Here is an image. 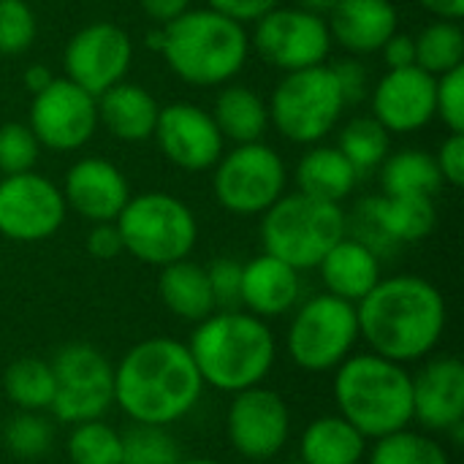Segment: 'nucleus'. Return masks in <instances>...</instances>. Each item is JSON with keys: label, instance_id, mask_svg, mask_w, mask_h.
Instances as JSON below:
<instances>
[{"label": "nucleus", "instance_id": "obj_4", "mask_svg": "<svg viewBox=\"0 0 464 464\" xmlns=\"http://www.w3.org/2000/svg\"><path fill=\"white\" fill-rule=\"evenodd\" d=\"M334 402L340 416L367 440L413 424V378L405 364L378 353H351L334 370Z\"/></svg>", "mask_w": 464, "mask_h": 464}, {"label": "nucleus", "instance_id": "obj_34", "mask_svg": "<svg viewBox=\"0 0 464 464\" xmlns=\"http://www.w3.org/2000/svg\"><path fill=\"white\" fill-rule=\"evenodd\" d=\"M65 449L73 464H120L122 435L101 419H95L76 424Z\"/></svg>", "mask_w": 464, "mask_h": 464}, {"label": "nucleus", "instance_id": "obj_18", "mask_svg": "<svg viewBox=\"0 0 464 464\" xmlns=\"http://www.w3.org/2000/svg\"><path fill=\"white\" fill-rule=\"evenodd\" d=\"M438 76L419 65L389 71L372 90V117L389 133H413L435 120Z\"/></svg>", "mask_w": 464, "mask_h": 464}, {"label": "nucleus", "instance_id": "obj_44", "mask_svg": "<svg viewBox=\"0 0 464 464\" xmlns=\"http://www.w3.org/2000/svg\"><path fill=\"white\" fill-rule=\"evenodd\" d=\"M207 5L239 24L245 22H256L261 19L266 11H272L275 5H280V0H207Z\"/></svg>", "mask_w": 464, "mask_h": 464}, {"label": "nucleus", "instance_id": "obj_1", "mask_svg": "<svg viewBox=\"0 0 464 464\" xmlns=\"http://www.w3.org/2000/svg\"><path fill=\"white\" fill-rule=\"evenodd\" d=\"M204 381L185 343L150 337L114 367V402L133 424L169 427L201 400Z\"/></svg>", "mask_w": 464, "mask_h": 464}, {"label": "nucleus", "instance_id": "obj_24", "mask_svg": "<svg viewBox=\"0 0 464 464\" xmlns=\"http://www.w3.org/2000/svg\"><path fill=\"white\" fill-rule=\"evenodd\" d=\"M98 125L120 141H147L155 133L160 106L150 90L130 82H117L95 98Z\"/></svg>", "mask_w": 464, "mask_h": 464}, {"label": "nucleus", "instance_id": "obj_38", "mask_svg": "<svg viewBox=\"0 0 464 464\" xmlns=\"http://www.w3.org/2000/svg\"><path fill=\"white\" fill-rule=\"evenodd\" d=\"M38 22L24 0H0V54H22L33 46Z\"/></svg>", "mask_w": 464, "mask_h": 464}, {"label": "nucleus", "instance_id": "obj_30", "mask_svg": "<svg viewBox=\"0 0 464 464\" xmlns=\"http://www.w3.org/2000/svg\"><path fill=\"white\" fill-rule=\"evenodd\" d=\"M3 389L8 394V400L19 408V411H33V413H44L49 411L54 392H57V381L52 372V364L44 359H16L5 375H3Z\"/></svg>", "mask_w": 464, "mask_h": 464}, {"label": "nucleus", "instance_id": "obj_21", "mask_svg": "<svg viewBox=\"0 0 464 464\" xmlns=\"http://www.w3.org/2000/svg\"><path fill=\"white\" fill-rule=\"evenodd\" d=\"M302 296V277L285 261L261 253L253 261L242 264V291L239 307L245 313L269 321L291 313Z\"/></svg>", "mask_w": 464, "mask_h": 464}, {"label": "nucleus", "instance_id": "obj_12", "mask_svg": "<svg viewBox=\"0 0 464 464\" xmlns=\"http://www.w3.org/2000/svg\"><path fill=\"white\" fill-rule=\"evenodd\" d=\"M332 33L326 16L304 11L299 5H275L261 19H256V30L250 46L283 73L304 71L313 65H324L332 52Z\"/></svg>", "mask_w": 464, "mask_h": 464}, {"label": "nucleus", "instance_id": "obj_39", "mask_svg": "<svg viewBox=\"0 0 464 464\" xmlns=\"http://www.w3.org/2000/svg\"><path fill=\"white\" fill-rule=\"evenodd\" d=\"M435 117H440L451 133H464V65L438 76Z\"/></svg>", "mask_w": 464, "mask_h": 464}, {"label": "nucleus", "instance_id": "obj_17", "mask_svg": "<svg viewBox=\"0 0 464 464\" xmlns=\"http://www.w3.org/2000/svg\"><path fill=\"white\" fill-rule=\"evenodd\" d=\"M152 139L158 141L166 160L185 171L212 169L226 147V139L218 130L212 114L188 101H177L160 109Z\"/></svg>", "mask_w": 464, "mask_h": 464}, {"label": "nucleus", "instance_id": "obj_23", "mask_svg": "<svg viewBox=\"0 0 464 464\" xmlns=\"http://www.w3.org/2000/svg\"><path fill=\"white\" fill-rule=\"evenodd\" d=\"M315 269L321 272L326 294L359 304L381 280V256L345 234Z\"/></svg>", "mask_w": 464, "mask_h": 464}, {"label": "nucleus", "instance_id": "obj_27", "mask_svg": "<svg viewBox=\"0 0 464 464\" xmlns=\"http://www.w3.org/2000/svg\"><path fill=\"white\" fill-rule=\"evenodd\" d=\"M364 457L367 438L340 413L310 421L299 440L302 464H362Z\"/></svg>", "mask_w": 464, "mask_h": 464}, {"label": "nucleus", "instance_id": "obj_29", "mask_svg": "<svg viewBox=\"0 0 464 464\" xmlns=\"http://www.w3.org/2000/svg\"><path fill=\"white\" fill-rule=\"evenodd\" d=\"M386 196H435L443 185L435 155L424 150H400L381 163Z\"/></svg>", "mask_w": 464, "mask_h": 464}, {"label": "nucleus", "instance_id": "obj_13", "mask_svg": "<svg viewBox=\"0 0 464 464\" xmlns=\"http://www.w3.org/2000/svg\"><path fill=\"white\" fill-rule=\"evenodd\" d=\"M30 130L38 144L52 152L82 150L98 128V103L84 87L71 79H52L49 87L33 95Z\"/></svg>", "mask_w": 464, "mask_h": 464}, {"label": "nucleus", "instance_id": "obj_46", "mask_svg": "<svg viewBox=\"0 0 464 464\" xmlns=\"http://www.w3.org/2000/svg\"><path fill=\"white\" fill-rule=\"evenodd\" d=\"M139 3H141L144 14H147L152 22H158L160 27L169 24L171 19L182 16V14L190 8V0H139Z\"/></svg>", "mask_w": 464, "mask_h": 464}, {"label": "nucleus", "instance_id": "obj_40", "mask_svg": "<svg viewBox=\"0 0 464 464\" xmlns=\"http://www.w3.org/2000/svg\"><path fill=\"white\" fill-rule=\"evenodd\" d=\"M212 299L218 310H239L242 291V264L234 258H218L207 266Z\"/></svg>", "mask_w": 464, "mask_h": 464}, {"label": "nucleus", "instance_id": "obj_5", "mask_svg": "<svg viewBox=\"0 0 464 464\" xmlns=\"http://www.w3.org/2000/svg\"><path fill=\"white\" fill-rule=\"evenodd\" d=\"M160 54L169 68L188 84H228L247 63L250 35L245 24L207 8H188L163 24Z\"/></svg>", "mask_w": 464, "mask_h": 464}, {"label": "nucleus", "instance_id": "obj_33", "mask_svg": "<svg viewBox=\"0 0 464 464\" xmlns=\"http://www.w3.org/2000/svg\"><path fill=\"white\" fill-rule=\"evenodd\" d=\"M337 150L348 158L356 174L378 169L389 155V130L375 117H356L340 130Z\"/></svg>", "mask_w": 464, "mask_h": 464}, {"label": "nucleus", "instance_id": "obj_31", "mask_svg": "<svg viewBox=\"0 0 464 464\" xmlns=\"http://www.w3.org/2000/svg\"><path fill=\"white\" fill-rule=\"evenodd\" d=\"M416 65L432 76H443L464 65V30L459 22L435 19L416 38Z\"/></svg>", "mask_w": 464, "mask_h": 464}, {"label": "nucleus", "instance_id": "obj_45", "mask_svg": "<svg viewBox=\"0 0 464 464\" xmlns=\"http://www.w3.org/2000/svg\"><path fill=\"white\" fill-rule=\"evenodd\" d=\"M381 52H383V60H386L389 71L416 65V41H413V35H408V33H400V30H397V33L381 46Z\"/></svg>", "mask_w": 464, "mask_h": 464}, {"label": "nucleus", "instance_id": "obj_8", "mask_svg": "<svg viewBox=\"0 0 464 464\" xmlns=\"http://www.w3.org/2000/svg\"><path fill=\"white\" fill-rule=\"evenodd\" d=\"M345 106L340 84L324 63L280 79L269 101V122L294 144H318L334 130Z\"/></svg>", "mask_w": 464, "mask_h": 464}, {"label": "nucleus", "instance_id": "obj_16", "mask_svg": "<svg viewBox=\"0 0 464 464\" xmlns=\"http://www.w3.org/2000/svg\"><path fill=\"white\" fill-rule=\"evenodd\" d=\"M133 60L130 35L111 22H92L76 30L63 52L65 79L84 87L90 95H101L117 82H125V73Z\"/></svg>", "mask_w": 464, "mask_h": 464}, {"label": "nucleus", "instance_id": "obj_3", "mask_svg": "<svg viewBox=\"0 0 464 464\" xmlns=\"http://www.w3.org/2000/svg\"><path fill=\"white\" fill-rule=\"evenodd\" d=\"M188 351L204 386L226 394L261 386L277 359L269 324L245 310H215L198 321Z\"/></svg>", "mask_w": 464, "mask_h": 464}, {"label": "nucleus", "instance_id": "obj_50", "mask_svg": "<svg viewBox=\"0 0 464 464\" xmlns=\"http://www.w3.org/2000/svg\"><path fill=\"white\" fill-rule=\"evenodd\" d=\"M177 464H220L218 459H204V457H193V459H179Z\"/></svg>", "mask_w": 464, "mask_h": 464}, {"label": "nucleus", "instance_id": "obj_6", "mask_svg": "<svg viewBox=\"0 0 464 464\" xmlns=\"http://www.w3.org/2000/svg\"><path fill=\"white\" fill-rule=\"evenodd\" d=\"M348 234V215L340 204L304 193L280 196L261 215L264 253L285 261L296 272L315 269L321 258Z\"/></svg>", "mask_w": 464, "mask_h": 464}, {"label": "nucleus", "instance_id": "obj_48", "mask_svg": "<svg viewBox=\"0 0 464 464\" xmlns=\"http://www.w3.org/2000/svg\"><path fill=\"white\" fill-rule=\"evenodd\" d=\"M52 79H54V73L46 68V65H41V63H35V65H30L24 73H22V82H24V87L35 95V92H41L44 87H49L52 84Z\"/></svg>", "mask_w": 464, "mask_h": 464}, {"label": "nucleus", "instance_id": "obj_11", "mask_svg": "<svg viewBox=\"0 0 464 464\" xmlns=\"http://www.w3.org/2000/svg\"><path fill=\"white\" fill-rule=\"evenodd\" d=\"M57 392L49 405L52 419L60 424H84L103 419L114 405V367L87 343L63 345L49 362Z\"/></svg>", "mask_w": 464, "mask_h": 464}, {"label": "nucleus", "instance_id": "obj_10", "mask_svg": "<svg viewBox=\"0 0 464 464\" xmlns=\"http://www.w3.org/2000/svg\"><path fill=\"white\" fill-rule=\"evenodd\" d=\"M212 169V193L231 215H264L285 193V163L280 152L264 141L237 144L223 152Z\"/></svg>", "mask_w": 464, "mask_h": 464}, {"label": "nucleus", "instance_id": "obj_20", "mask_svg": "<svg viewBox=\"0 0 464 464\" xmlns=\"http://www.w3.org/2000/svg\"><path fill=\"white\" fill-rule=\"evenodd\" d=\"M413 378V421L430 432L464 424V364L457 356L430 359Z\"/></svg>", "mask_w": 464, "mask_h": 464}, {"label": "nucleus", "instance_id": "obj_37", "mask_svg": "<svg viewBox=\"0 0 464 464\" xmlns=\"http://www.w3.org/2000/svg\"><path fill=\"white\" fill-rule=\"evenodd\" d=\"M41 155V144L30 125L24 122H5L0 125V171L8 174H24L33 171Z\"/></svg>", "mask_w": 464, "mask_h": 464}, {"label": "nucleus", "instance_id": "obj_41", "mask_svg": "<svg viewBox=\"0 0 464 464\" xmlns=\"http://www.w3.org/2000/svg\"><path fill=\"white\" fill-rule=\"evenodd\" d=\"M337 84H340V92L345 98V103H356L367 95L370 90V76H367V68L356 60V57H345V60H337L329 65Z\"/></svg>", "mask_w": 464, "mask_h": 464}, {"label": "nucleus", "instance_id": "obj_25", "mask_svg": "<svg viewBox=\"0 0 464 464\" xmlns=\"http://www.w3.org/2000/svg\"><path fill=\"white\" fill-rule=\"evenodd\" d=\"M158 294L171 315L190 321V324H198L218 310L215 299H212L207 269L188 258L160 266Z\"/></svg>", "mask_w": 464, "mask_h": 464}, {"label": "nucleus", "instance_id": "obj_43", "mask_svg": "<svg viewBox=\"0 0 464 464\" xmlns=\"http://www.w3.org/2000/svg\"><path fill=\"white\" fill-rule=\"evenodd\" d=\"M84 245H87V253L92 258H98V261H111L120 253H125L117 223H92V228L87 231Z\"/></svg>", "mask_w": 464, "mask_h": 464}, {"label": "nucleus", "instance_id": "obj_47", "mask_svg": "<svg viewBox=\"0 0 464 464\" xmlns=\"http://www.w3.org/2000/svg\"><path fill=\"white\" fill-rule=\"evenodd\" d=\"M430 14H435L438 19H451L459 22L464 16V0H419Z\"/></svg>", "mask_w": 464, "mask_h": 464}, {"label": "nucleus", "instance_id": "obj_49", "mask_svg": "<svg viewBox=\"0 0 464 464\" xmlns=\"http://www.w3.org/2000/svg\"><path fill=\"white\" fill-rule=\"evenodd\" d=\"M334 3H337V0H296L299 8L313 11V14H318V16H326V14L334 8Z\"/></svg>", "mask_w": 464, "mask_h": 464}, {"label": "nucleus", "instance_id": "obj_15", "mask_svg": "<svg viewBox=\"0 0 464 464\" xmlns=\"http://www.w3.org/2000/svg\"><path fill=\"white\" fill-rule=\"evenodd\" d=\"M226 432L239 457L266 462L275 459L291 438V411L277 392L261 383L234 394L226 416Z\"/></svg>", "mask_w": 464, "mask_h": 464}, {"label": "nucleus", "instance_id": "obj_9", "mask_svg": "<svg viewBox=\"0 0 464 464\" xmlns=\"http://www.w3.org/2000/svg\"><path fill=\"white\" fill-rule=\"evenodd\" d=\"M356 304L332 294H318L299 304L288 326V356L307 372L337 370L356 348Z\"/></svg>", "mask_w": 464, "mask_h": 464}, {"label": "nucleus", "instance_id": "obj_32", "mask_svg": "<svg viewBox=\"0 0 464 464\" xmlns=\"http://www.w3.org/2000/svg\"><path fill=\"white\" fill-rule=\"evenodd\" d=\"M367 464H451L449 451L435 438L411 427L383 435L367 451Z\"/></svg>", "mask_w": 464, "mask_h": 464}, {"label": "nucleus", "instance_id": "obj_2", "mask_svg": "<svg viewBox=\"0 0 464 464\" xmlns=\"http://www.w3.org/2000/svg\"><path fill=\"white\" fill-rule=\"evenodd\" d=\"M359 337L397 364L427 359L446 332V299L424 277H381L356 304Z\"/></svg>", "mask_w": 464, "mask_h": 464}, {"label": "nucleus", "instance_id": "obj_42", "mask_svg": "<svg viewBox=\"0 0 464 464\" xmlns=\"http://www.w3.org/2000/svg\"><path fill=\"white\" fill-rule=\"evenodd\" d=\"M435 163L443 182L454 188L464 185V133H449V139H443Z\"/></svg>", "mask_w": 464, "mask_h": 464}, {"label": "nucleus", "instance_id": "obj_28", "mask_svg": "<svg viewBox=\"0 0 464 464\" xmlns=\"http://www.w3.org/2000/svg\"><path fill=\"white\" fill-rule=\"evenodd\" d=\"M212 120L223 139L234 144H250L261 141V136L266 133L269 106L256 90L245 84H226L215 98Z\"/></svg>", "mask_w": 464, "mask_h": 464}, {"label": "nucleus", "instance_id": "obj_22", "mask_svg": "<svg viewBox=\"0 0 464 464\" xmlns=\"http://www.w3.org/2000/svg\"><path fill=\"white\" fill-rule=\"evenodd\" d=\"M326 16L332 41L351 54L381 52L400 22L392 0H337Z\"/></svg>", "mask_w": 464, "mask_h": 464}, {"label": "nucleus", "instance_id": "obj_26", "mask_svg": "<svg viewBox=\"0 0 464 464\" xmlns=\"http://www.w3.org/2000/svg\"><path fill=\"white\" fill-rule=\"evenodd\" d=\"M356 179V169L337 147H313L296 166V193L329 204H343L353 193Z\"/></svg>", "mask_w": 464, "mask_h": 464}, {"label": "nucleus", "instance_id": "obj_7", "mask_svg": "<svg viewBox=\"0 0 464 464\" xmlns=\"http://www.w3.org/2000/svg\"><path fill=\"white\" fill-rule=\"evenodd\" d=\"M114 223L125 253L150 266H169L188 258L198 239L193 209L177 196L158 190L130 196Z\"/></svg>", "mask_w": 464, "mask_h": 464}, {"label": "nucleus", "instance_id": "obj_36", "mask_svg": "<svg viewBox=\"0 0 464 464\" xmlns=\"http://www.w3.org/2000/svg\"><path fill=\"white\" fill-rule=\"evenodd\" d=\"M179 459V446L166 427L136 424L122 435L120 464H177Z\"/></svg>", "mask_w": 464, "mask_h": 464}, {"label": "nucleus", "instance_id": "obj_14", "mask_svg": "<svg viewBox=\"0 0 464 464\" xmlns=\"http://www.w3.org/2000/svg\"><path fill=\"white\" fill-rule=\"evenodd\" d=\"M63 190L38 171L0 179V234L11 242H44L65 220Z\"/></svg>", "mask_w": 464, "mask_h": 464}, {"label": "nucleus", "instance_id": "obj_19", "mask_svg": "<svg viewBox=\"0 0 464 464\" xmlns=\"http://www.w3.org/2000/svg\"><path fill=\"white\" fill-rule=\"evenodd\" d=\"M60 190L65 207L87 223H114L130 198V185L125 174L103 158L76 160L68 169Z\"/></svg>", "mask_w": 464, "mask_h": 464}, {"label": "nucleus", "instance_id": "obj_35", "mask_svg": "<svg viewBox=\"0 0 464 464\" xmlns=\"http://www.w3.org/2000/svg\"><path fill=\"white\" fill-rule=\"evenodd\" d=\"M54 440V427L44 413L19 411L14 419L5 421L3 443L19 459H41Z\"/></svg>", "mask_w": 464, "mask_h": 464}]
</instances>
